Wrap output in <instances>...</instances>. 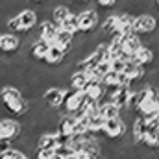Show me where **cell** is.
<instances>
[{"label": "cell", "mask_w": 159, "mask_h": 159, "mask_svg": "<svg viewBox=\"0 0 159 159\" xmlns=\"http://www.w3.org/2000/svg\"><path fill=\"white\" fill-rule=\"evenodd\" d=\"M0 104L11 115H24L28 111V102L24 94L13 85H0Z\"/></svg>", "instance_id": "6da1fadb"}, {"label": "cell", "mask_w": 159, "mask_h": 159, "mask_svg": "<svg viewBox=\"0 0 159 159\" xmlns=\"http://www.w3.org/2000/svg\"><path fill=\"white\" fill-rule=\"evenodd\" d=\"M76 20H78V34H91L98 28L102 17L100 11H96L94 7H85L76 13Z\"/></svg>", "instance_id": "7a4b0ae2"}, {"label": "cell", "mask_w": 159, "mask_h": 159, "mask_svg": "<svg viewBox=\"0 0 159 159\" xmlns=\"http://www.w3.org/2000/svg\"><path fill=\"white\" fill-rule=\"evenodd\" d=\"M137 115L141 117H154L159 115V94H157V87H146L144 91V98L139 104Z\"/></svg>", "instance_id": "3957f363"}, {"label": "cell", "mask_w": 159, "mask_h": 159, "mask_svg": "<svg viewBox=\"0 0 159 159\" xmlns=\"http://www.w3.org/2000/svg\"><path fill=\"white\" fill-rule=\"evenodd\" d=\"M156 26H157L156 13H139V15H135L131 32L137 34L141 39H144L146 35H152L156 32Z\"/></svg>", "instance_id": "277c9868"}, {"label": "cell", "mask_w": 159, "mask_h": 159, "mask_svg": "<svg viewBox=\"0 0 159 159\" xmlns=\"http://www.w3.org/2000/svg\"><path fill=\"white\" fill-rule=\"evenodd\" d=\"M67 89L65 87H56V85H50L43 91L41 94V100L43 104L48 107V109H61V104H63V96H65Z\"/></svg>", "instance_id": "5b68a950"}, {"label": "cell", "mask_w": 159, "mask_h": 159, "mask_svg": "<svg viewBox=\"0 0 159 159\" xmlns=\"http://www.w3.org/2000/svg\"><path fill=\"white\" fill-rule=\"evenodd\" d=\"M146 119V133L143 137V144L152 148V150H157L159 144V115L154 117H144Z\"/></svg>", "instance_id": "8992f818"}, {"label": "cell", "mask_w": 159, "mask_h": 159, "mask_svg": "<svg viewBox=\"0 0 159 159\" xmlns=\"http://www.w3.org/2000/svg\"><path fill=\"white\" fill-rule=\"evenodd\" d=\"M102 133L104 137H107L109 141H115L126 135V122L117 117V119H107L104 120V126H102Z\"/></svg>", "instance_id": "52a82bcc"}, {"label": "cell", "mask_w": 159, "mask_h": 159, "mask_svg": "<svg viewBox=\"0 0 159 159\" xmlns=\"http://www.w3.org/2000/svg\"><path fill=\"white\" fill-rule=\"evenodd\" d=\"M19 17V22H20V30L22 34L20 35H26L30 30H34L37 24H39V15H37V9H30V7H24L17 13Z\"/></svg>", "instance_id": "ba28073f"}, {"label": "cell", "mask_w": 159, "mask_h": 159, "mask_svg": "<svg viewBox=\"0 0 159 159\" xmlns=\"http://www.w3.org/2000/svg\"><path fill=\"white\" fill-rule=\"evenodd\" d=\"M141 46H144V44H143V39L137 34L131 32L128 35H122V57L124 59H131L139 52Z\"/></svg>", "instance_id": "9c48e42d"}, {"label": "cell", "mask_w": 159, "mask_h": 159, "mask_svg": "<svg viewBox=\"0 0 159 159\" xmlns=\"http://www.w3.org/2000/svg\"><path fill=\"white\" fill-rule=\"evenodd\" d=\"M83 100H85V94H83L81 91H72V89H67V93H65V96H63V104H61L63 113L72 115V113L78 109L80 106L83 104Z\"/></svg>", "instance_id": "30bf717a"}, {"label": "cell", "mask_w": 159, "mask_h": 159, "mask_svg": "<svg viewBox=\"0 0 159 159\" xmlns=\"http://www.w3.org/2000/svg\"><path fill=\"white\" fill-rule=\"evenodd\" d=\"M0 126H2V135L0 137H4V139H7V141H17L19 139V135H20V131H22V128H20V122L15 119H11V117H2L0 119Z\"/></svg>", "instance_id": "8fae6325"}, {"label": "cell", "mask_w": 159, "mask_h": 159, "mask_svg": "<svg viewBox=\"0 0 159 159\" xmlns=\"http://www.w3.org/2000/svg\"><path fill=\"white\" fill-rule=\"evenodd\" d=\"M20 43H22V37H20V35H15V34H2V35H0V52L6 54V56L17 54V52L20 50Z\"/></svg>", "instance_id": "7c38bea8"}, {"label": "cell", "mask_w": 159, "mask_h": 159, "mask_svg": "<svg viewBox=\"0 0 159 159\" xmlns=\"http://www.w3.org/2000/svg\"><path fill=\"white\" fill-rule=\"evenodd\" d=\"M144 133H146V119L141 115H135V119L131 120V137H129L133 146L143 143Z\"/></svg>", "instance_id": "4fadbf2b"}, {"label": "cell", "mask_w": 159, "mask_h": 159, "mask_svg": "<svg viewBox=\"0 0 159 159\" xmlns=\"http://www.w3.org/2000/svg\"><path fill=\"white\" fill-rule=\"evenodd\" d=\"M48 46H50L48 43H44L43 39L35 37V39L30 43L26 56H28V57H32V59H37V61L43 63V59H44V56H46V52H48Z\"/></svg>", "instance_id": "5bb4252c"}, {"label": "cell", "mask_w": 159, "mask_h": 159, "mask_svg": "<svg viewBox=\"0 0 159 159\" xmlns=\"http://www.w3.org/2000/svg\"><path fill=\"white\" fill-rule=\"evenodd\" d=\"M56 34H57V26H56L52 20H48V19L41 20L39 32H37V37H39V39H43L44 43H48V44H52L54 39H56Z\"/></svg>", "instance_id": "9a60e30c"}, {"label": "cell", "mask_w": 159, "mask_h": 159, "mask_svg": "<svg viewBox=\"0 0 159 159\" xmlns=\"http://www.w3.org/2000/svg\"><path fill=\"white\" fill-rule=\"evenodd\" d=\"M65 56H67V54H65L59 46L50 44V46H48V52H46V56H44V59H43V63L48 65V67H57V65H61V63L65 61Z\"/></svg>", "instance_id": "2e32d148"}, {"label": "cell", "mask_w": 159, "mask_h": 159, "mask_svg": "<svg viewBox=\"0 0 159 159\" xmlns=\"http://www.w3.org/2000/svg\"><path fill=\"white\" fill-rule=\"evenodd\" d=\"M87 81H89V76H87L83 70L74 69V70L70 72V76H69L67 87H69V89H72V91H83V87L87 85Z\"/></svg>", "instance_id": "e0dca14e"}, {"label": "cell", "mask_w": 159, "mask_h": 159, "mask_svg": "<svg viewBox=\"0 0 159 159\" xmlns=\"http://www.w3.org/2000/svg\"><path fill=\"white\" fill-rule=\"evenodd\" d=\"M56 148H57L56 131H41L37 137V150H56Z\"/></svg>", "instance_id": "ac0fdd59"}, {"label": "cell", "mask_w": 159, "mask_h": 159, "mask_svg": "<svg viewBox=\"0 0 159 159\" xmlns=\"http://www.w3.org/2000/svg\"><path fill=\"white\" fill-rule=\"evenodd\" d=\"M156 59V54H154V50L150 48V46H141L139 48V52L131 57V61H135L137 65H141V67H148V65H152V61Z\"/></svg>", "instance_id": "d6986e66"}, {"label": "cell", "mask_w": 159, "mask_h": 159, "mask_svg": "<svg viewBox=\"0 0 159 159\" xmlns=\"http://www.w3.org/2000/svg\"><path fill=\"white\" fill-rule=\"evenodd\" d=\"M87 98H91V100H94V102H98L102 96H104V93H106V89H104V85L100 83V81H93V80H89L87 81V85L83 87V91H81Z\"/></svg>", "instance_id": "ffe728a7"}, {"label": "cell", "mask_w": 159, "mask_h": 159, "mask_svg": "<svg viewBox=\"0 0 159 159\" xmlns=\"http://www.w3.org/2000/svg\"><path fill=\"white\" fill-rule=\"evenodd\" d=\"M70 13H72V11H70V7H69L67 4H57V6H54L52 11H50V17H52L50 20H52L56 26H59Z\"/></svg>", "instance_id": "44dd1931"}, {"label": "cell", "mask_w": 159, "mask_h": 159, "mask_svg": "<svg viewBox=\"0 0 159 159\" xmlns=\"http://www.w3.org/2000/svg\"><path fill=\"white\" fill-rule=\"evenodd\" d=\"M57 30H61V32H69V34H72V35H76L78 34V20H76V13H70L59 26H57Z\"/></svg>", "instance_id": "7402d4cb"}, {"label": "cell", "mask_w": 159, "mask_h": 159, "mask_svg": "<svg viewBox=\"0 0 159 159\" xmlns=\"http://www.w3.org/2000/svg\"><path fill=\"white\" fill-rule=\"evenodd\" d=\"M98 115H100L104 120H107V119H117V117H120V109L117 107V106H113V104L109 102V104L98 106Z\"/></svg>", "instance_id": "603a6c76"}, {"label": "cell", "mask_w": 159, "mask_h": 159, "mask_svg": "<svg viewBox=\"0 0 159 159\" xmlns=\"http://www.w3.org/2000/svg\"><path fill=\"white\" fill-rule=\"evenodd\" d=\"M124 63H126V59H124V57H115V59H109V70H111V72H117V74H120V72L124 70Z\"/></svg>", "instance_id": "cb8c5ba5"}, {"label": "cell", "mask_w": 159, "mask_h": 159, "mask_svg": "<svg viewBox=\"0 0 159 159\" xmlns=\"http://www.w3.org/2000/svg\"><path fill=\"white\" fill-rule=\"evenodd\" d=\"M117 2L119 0H94V4H96V11H100V9H115L117 7Z\"/></svg>", "instance_id": "d4e9b609"}, {"label": "cell", "mask_w": 159, "mask_h": 159, "mask_svg": "<svg viewBox=\"0 0 159 159\" xmlns=\"http://www.w3.org/2000/svg\"><path fill=\"white\" fill-rule=\"evenodd\" d=\"M24 157V154L19 150V148H15V146H11L7 152H4L2 156H0V159H22Z\"/></svg>", "instance_id": "484cf974"}, {"label": "cell", "mask_w": 159, "mask_h": 159, "mask_svg": "<svg viewBox=\"0 0 159 159\" xmlns=\"http://www.w3.org/2000/svg\"><path fill=\"white\" fill-rule=\"evenodd\" d=\"M11 146H13V143H11V141H7V139L0 137V156H2L4 152H7V150H9Z\"/></svg>", "instance_id": "4316f807"}, {"label": "cell", "mask_w": 159, "mask_h": 159, "mask_svg": "<svg viewBox=\"0 0 159 159\" xmlns=\"http://www.w3.org/2000/svg\"><path fill=\"white\" fill-rule=\"evenodd\" d=\"M32 2H35V4H37V6H44V4H46V2H48V0H32Z\"/></svg>", "instance_id": "83f0119b"}, {"label": "cell", "mask_w": 159, "mask_h": 159, "mask_svg": "<svg viewBox=\"0 0 159 159\" xmlns=\"http://www.w3.org/2000/svg\"><path fill=\"white\" fill-rule=\"evenodd\" d=\"M0 135H2V126H0Z\"/></svg>", "instance_id": "f1b7e54d"}, {"label": "cell", "mask_w": 159, "mask_h": 159, "mask_svg": "<svg viewBox=\"0 0 159 159\" xmlns=\"http://www.w3.org/2000/svg\"><path fill=\"white\" fill-rule=\"evenodd\" d=\"M22 159H28V157H26V156H24V157H22Z\"/></svg>", "instance_id": "f546056e"}, {"label": "cell", "mask_w": 159, "mask_h": 159, "mask_svg": "<svg viewBox=\"0 0 159 159\" xmlns=\"http://www.w3.org/2000/svg\"><path fill=\"white\" fill-rule=\"evenodd\" d=\"M0 35H2V34H0Z\"/></svg>", "instance_id": "4dcf8cb0"}]
</instances>
